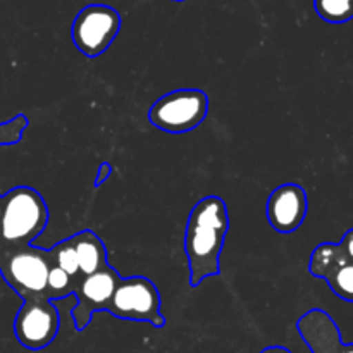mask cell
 Returning a JSON list of instances; mask_svg holds the SVG:
<instances>
[{"instance_id":"6da1fadb","label":"cell","mask_w":353,"mask_h":353,"mask_svg":"<svg viewBox=\"0 0 353 353\" xmlns=\"http://www.w3.org/2000/svg\"><path fill=\"white\" fill-rule=\"evenodd\" d=\"M228 228L230 216L223 199L205 196L193 207L185 230V254L192 286L221 274V254Z\"/></svg>"},{"instance_id":"7a4b0ae2","label":"cell","mask_w":353,"mask_h":353,"mask_svg":"<svg viewBox=\"0 0 353 353\" xmlns=\"http://www.w3.org/2000/svg\"><path fill=\"white\" fill-rule=\"evenodd\" d=\"M48 223V209L37 190L17 186L3 195L0 217V245L28 247L43 233Z\"/></svg>"},{"instance_id":"3957f363","label":"cell","mask_w":353,"mask_h":353,"mask_svg":"<svg viewBox=\"0 0 353 353\" xmlns=\"http://www.w3.org/2000/svg\"><path fill=\"white\" fill-rule=\"evenodd\" d=\"M52 265V250L34 248L31 245L2 247L0 272L23 300L47 299V278Z\"/></svg>"},{"instance_id":"277c9868","label":"cell","mask_w":353,"mask_h":353,"mask_svg":"<svg viewBox=\"0 0 353 353\" xmlns=\"http://www.w3.org/2000/svg\"><path fill=\"white\" fill-rule=\"evenodd\" d=\"M209 112V97L195 88L176 90L162 95L152 105L148 119L168 133H186L203 123Z\"/></svg>"},{"instance_id":"5b68a950","label":"cell","mask_w":353,"mask_h":353,"mask_svg":"<svg viewBox=\"0 0 353 353\" xmlns=\"http://www.w3.org/2000/svg\"><path fill=\"white\" fill-rule=\"evenodd\" d=\"M107 310L117 319L150 323L154 327L165 326L157 286L143 276L121 278Z\"/></svg>"},{"instance_id":"8992f818","label":"cell","mask_w":353,"mask_h":353,"mask_svg":"<svg viewBox=\"0 0 353 353\" xmlns=\"http://www.w3.org/2000/svg\"><path fill=\"white\" fill-rule=\"evenodd\" d=\"M121 16L105 3H92L83 7L72 21L71 34L76 48L86 57L102 55L116 40L121 30Z\"/></svg>"},{"instance_id":"52a82bcc","label":"cell","mask_w":353,"mask_h":353,"mask_svg":"<svg viewBox=\"0 0 353 353\" xmlns=\"http://www.w3.org/2000/svg\"><path fill=\"white\" fill-rule=\"evenodd\" d=\"M59 326V312L50 300H24L14 319V334L24 348L37 352L55 340Z\"/></svg>"},{"instance_id":"ba28073f","label":"cell","mask_w":353,"mask_h":353,"mask_svg":"<svg viewBox=\"0 0 353 353\" xmlns=\"http://www.w3.org/2000/svg\"><path fill=\"white\" fill-rule=\"evenodd\" d=\"M119 279V272L109 264L93 274L74 278L72 295H76L78 303L72 309V319L76 330L83 331L90 324L93 314L107 310Z\"/></svg>"},{"instance_id":"9c48e42d","label":"cell","mask_w":353,"mask_h":353,"mask_svg":"<svg viewBox=\"0 0 353 353\" xmlns=\"http://www.w3.org/2000/svg\"><path fill=\"white\" fill-rule=\"evenodd\" d=\"M309 200L305 190L295 183L278 186L268 199V221L278 233H293L305 221Z\"/></svg>"},{"instance_id":"30bf717a","label":"cell","mask_w":353,"mask_h":353,"mask_svg":"<svg viewBox=\"0 0 353 353\" xmlns=\"http://www.w3.org/2000/svg\"><path fill=\"white\" fill-rule=\"evenodd\" d=\"M299 333L312 353H353V345L341 343L340 331L324 310L314 309L296 323Z\"/></svg>"},{"instance_id":"8fae6325","label":"cell","mask_w":353,"mask_h":353,"mask_svg":"<svg viewBox=\"0 0 353 353\" xmlns=\"http://www.w3.org/2000/svg\"><path fill=\"white\" fill-rule=\"evenodd\" d=\"M78 254L79 274L88 276L107 265V248L93 231H81L72 236Z\"/></svg>"},{"instance_id":"7c38bea8","label":"cell","mask_w":353,"mask_h":353,"mask_svg":"<svg viewBox=\"0 0 353 353\" xmlns=\"http://www.w3.org/2000/svg\"><path fill=\"white\" fill-rule=\"evenodd\" d=\"M352 262L341 243H323L310 255L309 271L316 278L327 279L341 265Z\"/></svg>"},{"instance_id":"4fadbf2b","label":"cell","mask_w":353,"mask_h":353,"mask_svg":"<svg viewBox=\"0 0 353 353\" xmlns=\"http://www.w3.org/2000/svg\"><path fill=\"white\" fill-rule=\"evenodd\" d=\"M314 7L327 23L341 24L353 19V0H314Z\"/></svg>"},{"instance_id":"5bb4252c","label":"cell","mask_w":353,"mask_h":353,"mask_svg":"<svg viewBox=\"0 0 353 353\" xmlns=\"http://www.w3.org/2000/svg\"><path fill=\"white\" fill-rule=\"evenodd\" d=\"M52 259H54V264L57 268H61L65 274L71 276L72 279L78 278L79 274V262H78V254H76L74 240L68 238V240L61 241V243L55 245L52 248Z\"/></svg>"},{"instance_id":"9a60e30c","label":"cell","mask_w":353,"mask_h":353,"mask_svg":"<svg viewBox=\"0 0 353 353\" xmlns=\"http://www.w3.org/2000/svg\"><path fill=\"white\" fill-rule=\"evenodd\" d=\"M72 285H74V279L54 264L47 278V300H59L72 295Z\"/></svg>"},{"instance_id":"2e32d148","label":"cell","mask_w":353,"mask_h":353,"mask_svg":"<svg viewBox=\"0 0 353 353\" xmlns=\"http://www.w3.org/2000/svg\"><path fill=\"white\" fill-rule=\"evenodd\" d=\"M326 281L330 283L333 293H336L340 299L353 303V262H348V264L336 269Z\"/></svg>"},{"instance_id":"e0dca14e","label":"cell","mask_w":353,"mask_h":353,"mask_svg":"<svg viewBox=\"0 0 353 353\" xmlns=\"http://www.w3.org/2000/svg\"><path fill=\"white\" fill-rule=\"evenodd\" d=\"M28 124H30V121H28V117L24 114H19V116L12 117L7 123L0 124V147L2 145L19 143Z\"/></svg>"},{"instance_id":"ac0fdd59","label":"cell","mask_w":353,"mask_h":353,"mask_svg":"<svg viewBox=\"0 0 353 353\" xmlns=\"http://www.w3.org/2000/svg\"><path fill=\"white\" fill-rule=\"evenodd\" d=\"M341 247H343V250L347 252L348 259L353 262V230H350L347 234H345L343 240H341Z\"/></svg>"},{"instance_id":"d6986e66","label":"cell","mask_w":353,"mask_h":353,"mask_svg":"<svg viewBox=\"0 0 353 353\" xmlns=\"http://www.w3.org/2000/svg\"><path fill=\"white\" fill-rule=\"evenodd\" d=\"M110 172V165L109 164H102V168H100V174H99V179H97V186L102 185L103 179H107V176H109Z\"/></svg>"},{"instance_id":"ffe728a7","label":"cell","mask_w":353,"mask_h":353,"mask_svg":"<svg viewBox=\"0 0 353 353\" xmlns=\"http://www.w3.org/2000/svg\"><path fill=\"white\" fill-rule=\"evenodd\" d=\"M261 353H292V352L285 347H268V348H264Z\"/></svg>"},{"instance_id":"44dd1931","label":"cell","mask_w":353,"mask_h":353,"mask_svg":"<svg viewBox=\"0 0 353 353\" xmlns=\"http://www.w3.org/2000/svg\"><path fill=\"white\" fill-rule=\"evenodd\" d=\"M2 203H3V195H0V217H2Z\"/></svg>"},{"instance_id":"7402d4cb","label":"cell","mask_w":353,"mask_h":353,"mask_svg":"<svg viewBox=\"0 0 353 353\" xmlns=\"http://www.w3.org/2000/svg\"><path fill=\"white\" fill-rule=\"evenodd\" d=\"M0 259H2V247H0Z\"/></svg>"},{"instance_id":"603a6c76","label":"cell","mask_w":353,"mask_h":353,"mask_svg":"<svg viewBox=\"0 0 353 353\" xmlns=\"http://www.w3.org/2000/svg\"><path fill=\"white\" fill-rule=\"evenodd\" d=\"M176 2H183V0H176Z\"/></svg>"}]
</instances>
